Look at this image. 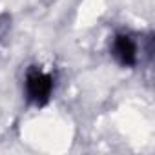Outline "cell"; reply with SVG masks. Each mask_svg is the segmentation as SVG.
Segmentation results:
<instances>
[{
  "instance_id": "1",
  "label": "cell",
  "mask_w": 155,
  "mask_h": 155,
  "mask_svg": "<svg viewBox=\"0 0 155 155\" xmlns=\"http://www.w3.org/2000/svg\"><path fill=\"white\" fill-rule=\"evenodd\" d=\"M24 91L29 104L42 108L51 101V95L55 91V77L53 73L42 69L40 66H31L26 71L24 79Z\"/></svg>"
},
{
  "instance_id": "2",
  "label": "cell",
  "mask_w": 155,
  "mask_h": 155,
  "mask_svg": "<svg viewBox=\"0 0 155 155\" xmlns=\"http://www.w3.org/2000/svg\"><path fill=\"white\" fill-rule=\"evenodd\" d=\"M111 57L122 66V68H135L139 62V48L131 35L128 33H117L110 46Z\"/></svg>"
}]
</instances>
